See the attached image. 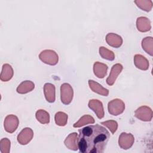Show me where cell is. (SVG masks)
Listing matches in <instances>:
<instances>
[{"instance_id": "obj_7", "label": "cell", "mask_w": 153, "mask_h": 153, "mask_svg": "<svg viewBox=\"0 0 153 153\" xmlns=\"http://www.w3.org/2000/svg\"><path fill=\"white\" fill-rule=\"evenodd\" d=\"M134 116L143 121H150L152 118V111L147 106H142L134 112Z\"/></svg>"}, {"instance_id": "obj_3", "label": "cell", "mask_w": 153, "mask_h": 153, "mask_svg": "<svg viewBox=\"0 0 153 153\" xmlns=\"http://www.w3.org/2000/svg\"><path fill=\"white\" fill-rule=\"evenodd\" d=\"M108 112L112 115L117 116L121 114L125 109L124 102L120 99H114L108 104Z\"/></svg>"}, {"instance_id": "obj_8", "label": "cell", "mask_w": 153, "mask_h": 153, "mask_svg": "<svg viewBox=\"0 0 153 153\" xmlns=\"http://www.w3.org/2000/svg\"><path fill=\"white\" fill-rule=\"evenodd\" d=\"M88 108L91 109L96 115L99 119L103 118L105 112L103 103L98 99H91L88 103Z\"/></svg>"}, {"instance_id": "obj_12", "label": "cell", "mask_w": 153, "mask_h": 153, "mask_svg": "<svg viewBox=\"0 0 153 153\" xmlns=\"http://www.w3.org/2000/svg\"><path fill=\"white\" fill-rule=\"evenodd\" d=\"M65 145L67 148L72 151H77L78 149V134L76 132L70 133L64 140Z\"/></svg>"}, {"instance_id": "obj_6", "label": "cell", "mask_w": 153, "mask_h": 153, "mask_svg": "<svg viewBox=\"0 0 153 153\" xmlns=\"http://www.w3.org/2000/svg\"><path fill=\"white\" fill-rule=\"evenodd\" d=\"M134 142V137L132 134L123 132L119 136L118 145L121 149L127 150L133 146Z\"/></svg>"}, {"instance_id": "obj_9", "label": "cell", "mask_w": 153, "mask_h": 153, "mask_svg": "<svg viewBox=\"0 0 153 153\" xmlns=\"http://www.w3.org/2000/svg\"><path fill=\"white\" fill-rule=\"evenodd\" d=\"M33 137V131L29 127L24 128L17 136L18 142L22 145L29 143Z\"/></svg>"}, {"instance_id": "obj_5", "label": "cell", "mask_w": 153, "mask_h": 153, "mask_svg": "<svg viewBox=\"0 0 153 153\" xmlns=\"http://www.w3.org/2000/svg\"><path fill=\"white\" fill-rule=\"evenodd\" d=\"M19 124V120L17 116L10 114L8 115L4 120V127L5 130L9 133H13L17 128Z\"/></svg>"}, {"instance_id": "obj_13", "label": "cell", "mask_w": 153, "mask_h": 153, "mask_svg": "<svg viewBox=\"0 0 153 153\" xmlns=\"http://www.w3.org/2000/svg\"><path fill=\"white\" fill-rule=\"evenodd\" d=\"M55 86L51 83H45L44 85V93L47 101L53 103L56 99Z\"/></svg>"}, {"instance_id": "obj_10", "label": "cell", "mask_w": 153, "mask_h": 153, "mask_svg": "<svg viewBox=\"0 0 153 153\" xmlns=\"http://www.w3.org/2000/svg\"><path fill=\"white\" fill-rule=\"evenodd\" d=\"M123 67L120 63H116L112 66L111 68L110 74L109 76L106 79V83L108 85L111 86L116 81L118 75L121 72Z\"/></svg>"}, {"instance_id": "obj_19", "label": "cell", "mask_w": 153, "mask_h": 153, "mask_svg": "<svg viewBox=\"0 0 153 153\" xmlns=\"http://www.w3.org/2000/svg\"><path fill=\"white\" fill-rule=\"evenodd\" d=\"M35 88V84L29 80L22 82L17 87L16 91L19 94H26L32 91Z\"/></svg>"}, {"instance_id": "obj_1", "label": "cell", "mask_w": 153, "mask_h": 153, "mask_svg": "<svg viewBox=\"0 0 153 153\" xmlns=\"http://www.w3.org/2000/svg\"><path fill=\"white\" fill-rule=\"evenodd\" d=\"M78 146L82 153L103 152L110 134L109 131L99 124L91 125L79 129Z\"/></svg>"}, {"instance_id": "obj_27", "label": "cell", "mask_w": 153, "mask_h": 153, "mask_svg": "<svg viewBox=\"0 0 153 153\" xmlns=\"http://www.w3.org/2000/svg\"><path fill=\"white\" fill-rule=\"evenodd\" d=\"M100 124L108 128L112 134H114L118 128V123L115 120H108L102 122Z\"/></svg>"}, {"instance_id": "obj_16", "label": "cell", "mask_w": 153, "mask_h": 153, "mask_svg": "<svg viewBox=\"0 0 153 153\" xmlns=\"http://www.w3.org/2000/svg\"><path fill=\"white\" fill-rule=\"evenodd\" d=\"M136 27L141 32H146L151 29V22L146 17H139L136 20Z\"/></svg>"}, {"instance_id": "obj_18", "label": "cell", "mask_w": 153, "mask_h": 153, "mask_svg": "<svg viewBox=\"0 0 153 153\" xmlns=\"http://www.w3.org/2000/svg\"><path fill=\"white\" fill-rule=\"evenodd\" d=\"M14 71L11 66L8 63L2 65V71L0 75V79L2 81L7 82L10 81L13 76Z\"/></svg>"}, {"instance_id": "obj_22", "label": "cell", "mask_w": 153, "mask_h": 153, "mask_svg": "<svg viewBox=\"0 0 153 153\" xmlns=\"http://www.w3.org/2000/svg\"><path fill=\"white\" fill-rule=\"evenodd\" d=\"M94 122L95 120L92 116L90 115H84L82 117H81L77 122L74 124L73 127L75 128L81 127L82 126H85L86 124H94Z\"/></svg>"}, {"instance_id": "obj_23", "label": "cell", "mask_w": 153, "mask_h": 153, "mask_svg": "<svg viewBox=\"0 0 153 153\" xmlns=\"http://www.w3.org/2000/svg\"><path fill=\"white\" fill-rule=\"evenodd\" d=\"M68 116L63 112H57L54 115V120L56 124L59 126H65L68 122Z\"/></svg>"}, {"instance_id": "obj_15", "label": "cell", "mask_w": 153, "mask_h": 153, "mask_svg": "<svg viewBox=\"0 0 153 153\" xmlns=\"http://www.w3.org/2000/svg\"><path fill=\"white\" fill-rule=\"evenodd\" d=\"M89 87L94 93L103 96H108L109 94V90L103 87L102 85L94 80L89 79L88 81Z\"/></svg>"}, {"instance_id": "obj_24", "label": "cell", "mask_w": 153, "mask_h": 153, "mask_svg": "<svg viewBox=\"0 0 153 153\" xmlns=\"http://www.w3.org/2000/svg\"><path fill=\"white\" fill-rule=\"evenodd\" d=\"M134 3L141 10L146 12L150 11L152 8V1L151 0H137Z\"/></svg>"}, {"instance_id": "obj_2", "label": "cell", "mask_w": 153, "mask_h": 153, "mask_svg": "<svg viewBox=\"0 0 153 153\" xmlns=\"http://www.w3.org/2000/svg\"><path fill=\"white\" fill-rule=\"evenodd\" d=\"M39 58L43 63L51 66L56 65L59 61L58 54L52 50L42 51L39 54Z\"/></svg>"}, {"instance_id": "obj_4", "label": "cell", "mask_w": 153, "mask_h": 153, "mask_svg": "<svg viewBox=\"0 0 153 153\" xmlns=\"http://www.w3.org/2000/svg\"><path fill=\"white\" fill-rule=\"evenodd\" d=\"M74 91L68 83H63L60 86V99L64 105H69L72 100Z\"/></svg>"}, {"instance_id": "obj_21", "label": "cell", "mask_w": 153, "mask_h": 153, "mask_svg": "<svg viewBox=\"0 0 153 153\" xmlns=\"http://www.w3.org/2000/svg\"><path fill=\"white\" fill-rule=\"evenodd\" d=\"M35 117L36 120L42 124H46L50 123V114L44 109L38 110L36 112Z\"/></svg>"}, {"instance_id": "obj_11", "label": "cell", "mask_w": 153, "mask_h": 153, "mask_svg": "<svg viewBox=\"0 0 153 153\" xmlns=\"http://www.w3.org/2000/svg\"><path fill=\"white\" fill-rule=\"evenodd\" d=\"M106 42L111 47L119 48L123 44V38L121 36L114 33H109L106 35Z\"/></svg>"}, {"instance_id": "obj_14", "label": "cell", "mask_w": 153, "mask_h": 153, "mask_svg": "<svg viewBox=\"0 0 153 153\" xmlns=\"http://www.w3.org/2000/svg\"><path fill=\"white\" fill-rule=\"evenodd\" d=\"M108 67L103 63L96 62L93 65L94 74L99 78H103L107 74Z\"/></svg>"}, {"instance_id": "obj_26", "label": "cell", "mask_w": 153, "mask_h": 153, "mask_svg": "<svg viewBox=\"0 0 153 153\" xmlns=\"http://www.w3.org/2000/svg\"><path fill=\"white\" fill-rule=\"evenodd\" d=\"M11 142L8 138H2L0 141V151L1 153H9Z\"/></svg>"}, {"instance_id": "obj_25", "label": "cell", "mask_w": 153, "mask_h": 153, "mask_svg": "<svg viewBox=\"0 0 153 153\" xmlns=\"http://www.w3.org/2000/svg\"><path fill=\"white\" fill-rule=\"evenodd\" d=\"M99 54L103 59L108 60L112 61L115 59L114 52L103 46L99 47Z\"/></svg>"}, {"instance_id": "obj_20", "label": "cell", "mask_w": 153, "mask_h": 153, "mask_svg": "<svg viewBox=\"0 0 153 153\" xmlns=\"http://www.w3.org/2000/svg\"><path fill=\"white\" fill-rule=\"evenodd\" d=\"M143 50L151 56L153 55V38L152 36L144 38L142 41Z\"/></svg>"}, {"instance_id": "obj_17", "label": "cell", "mask_w": 153, "mask_h": 153, "mask_svg": "<svg viewBox=\"0 0 153 153\" xmlns=\"http://www.w3.org/2000/svg\"><path fill=\"white\" fill-rule=\"evenodd\" d=\"M134 63L137 68L142 71L148 70L149 66L148 60L141 54L134 55Z\"/></svg>"}]
</instances>
